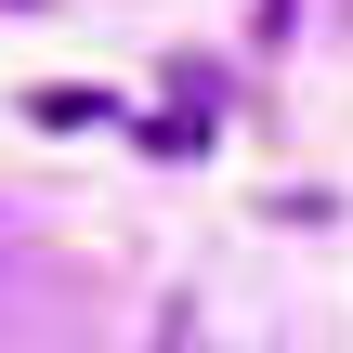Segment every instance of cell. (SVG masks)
<instances>
[{
    "instance_id": "6da1fadb",
    "label": "cell",
    "mask_w": 353,
    "mask_h": 353,
    "mask_svg": "<svg viewBox=\"0 0 353 353\" xmlns=\"http://www.w3.org/2000/svg\"><path fill=\"white\" fill-rule=\"evenodd\" d=\"M157 353H210V341H196V314H183V301L157 314Z\"/></svg>"
}]
</instances>
